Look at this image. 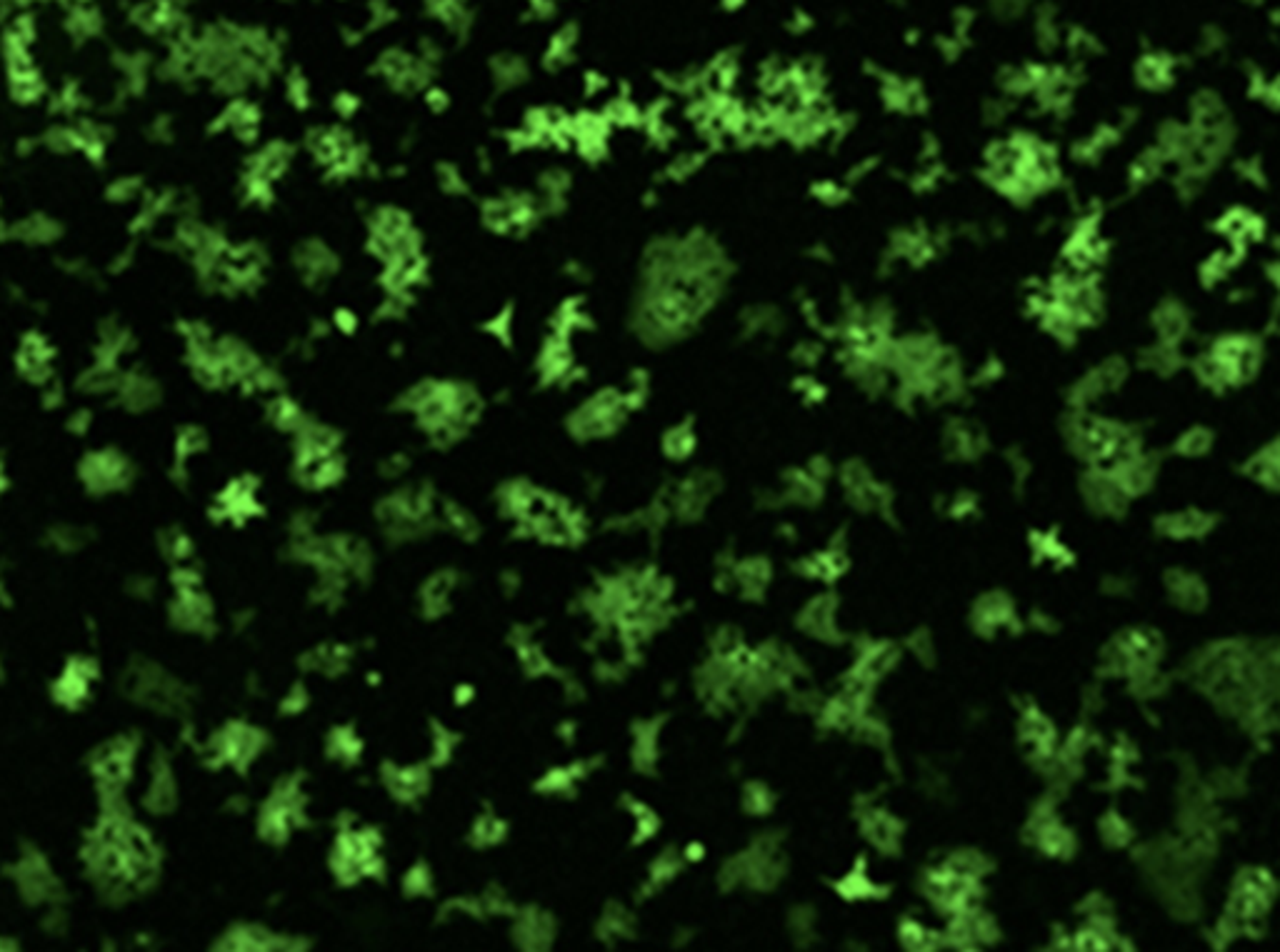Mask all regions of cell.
<instances>
[{
	"label": "cell",
	"mask_w": 1280,
	"mask_h": 952,
	"mask_svg": "<svg viewBox=\"0 0 1280 952\" xmlns=\"http://www.w3.org/2000/svg\"><path fill=\"white\" fill-rule=\"evenodd\" d=\"M768 805H770V795L765 792V788H761V785H750V790H748V807H750V810L765 812V810H768Z\"/></svg>",
	"instance_id": "12"
},
{
	"label": "cell",
	"mask_w": 1280,
	"mask_h": 952,
	"mask_svg": "<svg viewBox=\"0 0 1280 952\" xmlns=\"http://www.w3.org/2000/svg\"><path fill=\"white\" fill-rule=\"evenodd\" d=\"M133 757L135 745L128 740L108 742V745L98 753V760H96V777H98L100 788H103L108 795H113V798H118L120 790H123V785H126L128 780H131V775H133Z\"/></svg>",
	"instance_id": "3"
},
{
	"label": "cell",
	"mask_w": 1280,
	"mask_h": 952,
	"mask_svg": "<svg viewBox=\"0 0 1280 952\" xmlns=\"http://www.w3.org/2000/svg\"><path fill=\"white\" fill-rule=\"evenodd\" d=\"M1213 526V520L1203 512L1188 511V512H1178L1173 518H1166L1161 523V530L1170 538H1198V535H1203L1208 532V528Z\"/></svg>",
	"instance_id": "6"
},
{
	"label": "cell",
	"mask_w": 1280,
	"mask_h": 952,
	"mask_svg": "<svg viewBox=\"0 0 1280 952\" xmlns=\"http://www.w3.org/2000/svg\"><path fill=\"white\" fill-rule=\"evenodd\" d=\"M1100 827H1103L1106 840L1113 842V845H1126V842L1131 840V835H1133V830L1128 827L1126 820L1118 818V815H1108V818L1100 822Z\"/></svg>",
	"instance_id": "10"
},
{
	"label": "cell",
	"mask_w": 1280,
	"mask_h": 952,
	"mask_svg": "<svg viewBox=\"0 0 1280 952\" xmlns=\"http://www.w3.org/2000/svg\"><path fill=\"white\" fill-rule=\"evenodd\" d=\"M901 940L908 950H936V947H940V943H943V938H940L938 932L928 930L925 925L913 923V920L903 923Z\"/></svg>",
	"instance_id": "9"
},
{
	"label": "cell",
	"mask_w": 1280,
	"mask_h": 952,
	"mask_svg": "<svg viewBox=\"0 0 1280 952\" xmlns=\"http://www.w3.org/2000/svg\"><path fill=\"white\" fill-rule=\"evenodd\" d=\"M721 258L710 240L673 235L656 240L643 260L633 328L651 345L673 343L693 330L713 305Z\"/></svg>",
	"instance_id": "1"
},
{
	"label": "cell",
	"mask_w": 1280,
	"mask_h": 952,
	"mask_svg": "<svg viewBox=\"0 0 1280 952\" xmlns=\"http://www.w3.org/2000/svg\"><path fill=\"white\" fill-rule=\"evenodd\" d=\"M293 263L301 281L310 287L330 286L341 273V255L321 238H310L295 248Z\"/></svg>",
	"instance_id": "2"
},
{
	"label": "cell",
	"mask_w": 1280,
	"mask_h": 952,
	"mask_svg": "<svg viewBox=\"0 0 1280 952\" xmlns=\"http://www.w3.org/2000/svg\"><path fill=\"white\" fill-rule=\"evenodd\" d=\"M898 663V648L893 645H870L866 652L861 655V663L855 667V672H861L863 678L875 683V680H881L890 667Z\"/></svg>",
	"instance_id": "5"
},
{
	"label": "cell",
	"mask_w": 1280,
	"mask_h": 952,
	"mask_svg": "<svg viewBox=\"0 0 1280 952\" xmlns=\"http://www.w3.org/2000/svg\"><path fill=\"white\" fill-rule=\"evenodd\" d=\"M1208 445H1211V435L1198 427V430H1190V433L1183 438L1178 450H1183L1185 456H1201Z\"/></svg>",
	"instance_id": "11"
},
{
	"label": "cell",
	"mask_w": 1280,
	"mask_h": 952,
	"mask_svg": "<svg viewBox=\"0 0 1280 952\" xmlns=\"http://www.w3.org/2000/svg\"><path fill=\"white\" fill-rule=\"evenodd\" d=\"M835 600L833 597H818V600H813L803 613V628L811 635L823 637V640H831L835 637Z\"/></svg>",
	"instance_id": "4"
},
{
	"label": "cell",
	"mask_w": 1280,
	"mask_h": 952,
	"mask_svg": "<svg viewBox=\"0 0 1280 952\" xmlns=\"http://www.w3.org/2000/svg\"><path fill=\"white\" fill-rule=\"evenodd\" d=\"M493 83L500 88V91H516L518 85L525 83V78H528V65H525L523 58L513 56V53H505L493 63Z\"/></svg>",
	"instance_id": "7"
},
{
	"label": "cell",
	"mask_w": 1280,
	"mask_h": 952,
	"mask_svg": "<svg viewBox=\"0 0 1280 952\" xmlns=\"http://www.w3.org/2000/svg\"><path fill=\"white\" fill-rule=\"evenodd\" d=\"M863 830L870 840L875 842L883 850H893L898 842V822L893 818H888L885 812L873 810L868 812L866 818H863Z\"/></svg>",
	"instance_id": "8"
}]
</instances>
